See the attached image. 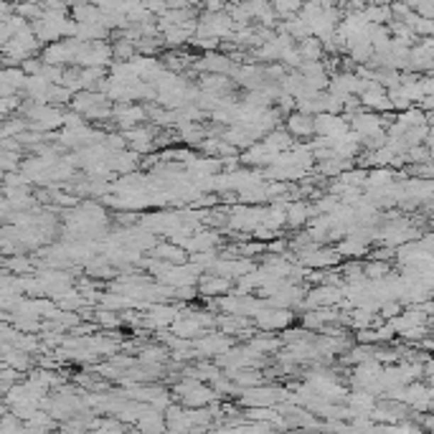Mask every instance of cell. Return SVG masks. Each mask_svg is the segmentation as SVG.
<instances>
[{
	"mask_svg": "<svg viewBox=\"0 0 434 434\" xmlns=\"http://www.w3.org/2000/svg\"><path fill=\"white\" fill-rule=\"evenodd\" d=\"M292 320H295V315L289 313L287 308H265L254 315V323L262 330H284V326H289Z\"/></svg>",
	"mask_w": 434,
	"mask_h": 434,
	"instance_id": "cell-2",
	"label": "cell"
},
{
	"mask_svg": "<svg viewBox=\"0 0 434 434\" xmlns=\"http://www.w3.org/2000/svg\"><path fill=\"white\" fill-rule=\"evenodd\" d=\"M310 218H315V208L305 201H292L287 206V223L289 226H302V223H308Z\"/></svg>",
	"mask_w": 434,
	"mask_h": 434,
	"instance_id": "cell-6",
	"label": "cell"
},
{
	"mask_svg": "<svg viewBox=\"0 0 434 434\" xmlns=\"http://www.w3.org/2000/svg\"><path fill=\"white\" fill-rule=\"evenodd\" d=\"M279 399H287V391H279V389H272V386H249L241 394V404L247 406H274Z\"/></svg>",
	"mask_w": 434,
	"mask_h": 434,
	"instance_id": "cell-1",
	"label": "cell"
},
{
	"mask_svg": "<svg viewBox=\"0 0 434 434\" xmlns=\"http://www.w3.org/2000/svg\"><path fill=\"white\" fill-rule=\"evenodd\" d=\"M168 353L170 350L165 348H160V345H145V348H140V361L143 363H163L165 358H168Z\"/></svg>",
	"mask_w": 434,
	"mask_h": 434,
	"instance_id": "cell-8",
	"label": "cell"
},
{
	"mask_svg": "<svg viewBox=\"0 0 434 434\" xmlns=\"http://www.w3.org/2000/svg\"><path fill=\"white\" fill-rule=\"evenodd\" d=\"M289 135H295V138H313L315 135V115H308V112H292L284 122Z\"/></svg>",
	"mask_w": 434,
	"mask_h": 434,
	"instance_id": "cell-3",
	"label": "cell"
},
{
	"mask_svg": "<svg viewBox=\"0 0 434 434\" xmlns=\"http://www.w3.org/2000/svg\"><path fill=\"white\" fill-rule=\"evenodd\" d=\"M148 117V112H145V107H117L115 109V120L117 125L122 127V130H133V127H138L140 122Z\"/></svg>",
	"mask_w": 434,
	"mask_h": 434,
	"instance_id": "cell-5",
	"label": "cell"
},
{
	"mask_svg": "<svg viewBox=\"0 0 434 434\" xmlns=\"http://www.w3.org/2000/svg\"><path fill=\"white\" fill-rule=\"evenodd\" d=\"M155 260H165V262H173V265H186L188 254L186 247L175 244V241H168V244H157L155 247Z\"/></svg>",
	"mask_w": 434,
	"mask_h": 434,
	"instance_id": "cell-7",
	"label": "cell"
},
{
	"mask_svg": "<svg viewBox=\"0 0 434 434\" xmlns=\"http://www.w3.org/2000/svg\"><path fill=\"white\" fill-rule=\"evenodd\" d=\"M6 272H18V274H30L33 272V265H30L26 257H21V254H16L13 260L6 262Z\"/></svg>",
	"mask_w": 434,
	"mask_h": 434,
	"instance_id": "cell-9",
	"label": "cell"
},
{
	"mask_svg": "<svg viewBox=\"0 0 434 434\" xmlns=\"http://www.w3.org/2000/svg\"><path fill=\"white\" fill-rule=\"evenodd\" d=\"M231 279L229 277H221V274H213V272H208L206 277L199 279V289L201 295L206 297H216V295H223V292H231Z\"/></svg>",
	"mask_w": 434,
	"mask_h": 434,
	"instance_id": "cell-4",
	"label": "cell"
}]
</instances>
